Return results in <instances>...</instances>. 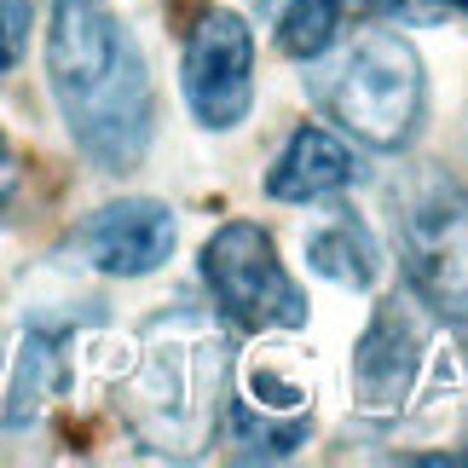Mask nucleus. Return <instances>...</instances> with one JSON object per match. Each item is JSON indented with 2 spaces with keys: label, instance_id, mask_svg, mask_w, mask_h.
Listing matches in <instances>:
<instances>
[{
  "label": "nucleus",
  "instance_id": "obj_1",
  "mask_svg": "<svg viewBox=\"0 0 468 468\" xmlns=\"http://www.w3.org/2000/svg\"><path fill=\"white\" fill-rule=\"evenodd\" d=\"M47 76L69 139L104 174H128L151 145L156 93L133 35L99 0H58L47 29Z\"/></svg>",
  "mask_w": 468,
  "mask_h": 468
},
{
  "label": "nucleus",
  "instance_id": "obj_2",
  "mask_svg": "<svg viewBox=\"0 0 468 468\" xmlns=\"http://www.w3.org/2000/svg\"><path fill=\"white\" fill-rule=\"evenodd\" d=\"M307 87H313L318 111L341 122L370 151H405L422 128V99H428L422 58L393 29L353 35V47L335 64H324Z\"/></svg>",
  "mask_w": 468,
  "mask_h": 468
},
{
  "label": "nucleus",
  "instance_id": "obj_3",
  "mask_svg": "<svg viewBox=\"0 0 468 468\" xmlns=\"http://www.w3.org/2000/svg\"><path fill=\"white\" fill-rule=\"evenodd\" d=\"M393 231L410 295L434 313L468 307V191L457 179L422 168L405 191H393Z\"/></svg>",
  "mask_w": 468,
  "mask_h": 468
},
{
  "label": "nucleus",
  "instance_id": "obj_4",
  "mask_svg": "<svg viewBox=\"0 0 468 468\" xmlns=\"http://www.w3.org/2000/svg\"><path fill=\"white\" fill-rule=\"evenodd\" d=\"M203 278L238 330H301L307 324V295L295 290L272 238L255 220H231L203 243Z\"/></svg>",
  "mask_w": 468,
  "mask_h": 468
},
{
  "label": "nucleus",
  "instance_id": "obj_5",
  "mask_svg": "<svg viewBox=\"0 0 468 468\" xmlns=\"http://www.w3.org/2000/svg\"><path fill=\"white\" fill-rule=\"evenodd\" d=\"M186 104L203 128H238L255 104V35L238 12H203L186 41Z\"/></svg>",
  "mask_w": 468,
  "mask_h": 468
},
{
  "label": "nucleus",
  "instance_id": "obj_6",
  "mask_svg": "<svg viewBox=\"0 0 468 468\" xmlns=\"http://www.w3.org/2000/svg\"><path fill=\"white\" fill-rule=\"evenodd\" d=\"M422 353H428V318L417 313V301H405V295L382 301L376 318H370V330L358 335V347H353L358 405H370V410L405 405V393L417 388Z\"/></svg>",
  "mask_w": 468,
  "mask_h": 468
},
{
  "label": "nucleus",
  "instance_id": "obj_7",
  "mask_svg": "<svg viewBox=\"0 0 468 468\" xmlns=\"http://www.w3.org/2000/svg\"><path fill=\"white\" fill-rule=\"evenodd\" d=\"M174 214L168 203H151V197H122V203H104L93 220L76 231L81 255L111 278H145L162 261L174 255Z\"/></svg>",
  "mask_w": 468,
  "mask_h": 468
},
{
  "label": "nucleus",
  "instance_id": "obj_8",
  "mask_svg": "<svg viewBox=\"0 0 468 468\" xmlns=\"http://www.w3.org/2000/svg\"><path fill=\"white\" fill-rule=\"evenodd\" d=\"M347 186H358V156L324 128H295L266 174V197H278V203H324Z\"/></svg>",
  "mask_w": 468,
  "mask_h": 468
},
{
  "label": "nucleus",
  "instance_id": "obj_9",
  "mask_svg": "<svg viewBox=\"0 0 468 468\" xmlns=\"http://www.w3.org/2000/svg\"><path fill=\"white\" fill-rule=\"evenodd\" d=\"M307 266L341 290H370L376 272H382V249H376L370 226L358 214H335L307 238Z\"/></svg>",
  "mask_w": 468,
  "mask_h": 468
},
{
  "label": "nucleus",
  "instance_id": "obj_10",
  "mask_svg": "<svg viewBox=\"0 0 468 468\" xmlns=\"http://www.w3.org/2000/svg\"><path fill=\"white\" fill-rule=\"evenodd\" d=\"M341 29V0H295L290 12L278 17V47L290 52V58H324Z\"/></svg>",
  "mask_w": 468,
  "mask_h": 468
},
{
  "label": "nucleus",
  "instance_id": "obj_11",
  "mask_svg": "<svg viewBox=\"0 0 468 468\" xmlns=\"http://www.w3.org/2000/svg\"><path fill=\"white\" fill-rule=\"evenodd\" d=\"M29 17L35 6L29 0H0V69H12L29 47Z\"/></svg>",
  "mask_w": 468,
  "mask_h": 468
},
{
  "label": "nucleus",
  "instance_id": "obj_12",
  "mask_svg": "<svg viewBox=\"0 0 468 468\" xmlns=\"http://www.w3.org/2000/svg\"><path fill=\"white\" fill-rule=\"evenodd\" d=\"M12 186H17V162H12V145H6V133H0V203L12 197Z\"/></svg>",
  "mask_w": 468,
  "mask_h": 468
},
{
  "label": "nucleus",
  "instance_id": "obj_13",
  "mask_svg": "<svg viewBox=\"0 0 468 468\" xmlns=\"http://www.w3.org/2000/svg\"><path fill=\"white\" fill-rule=\"evenodd\" d=\"M358 12H405V0H347Z\"/></svg>",
  "mask_w": 468,
  "mask_h": 468
},
{
  "label": "nucleus",
  "instance_id": "obj_14",
  "mask_svg": "<svg viewBox=\"0 0 468 468\" xmlns=\"http://www.w3.org/2000/svg\"><path fill=\"white\" fill-rule=\"evenodd\" d=\"M197 6H203V0H168V12L179 17V24H186V17H197Z\"/></svg>",
  "mask_w": 468,
  "mask_h": 468
},
{
  "label": "nucleus",
  "instance_id": "obj_15",
  "mask_svg": "<svg viewBox=\"0 0 468 468\" xmlns=\"http://www.w3.org/2000/svg\"><path fill=\"white\" fill-rule=\"evenodd\" d=\"M440 6H452V12H463V17H468V0H440Z\"/></svg>",
  "mask_w": 468,
  "mask_h": 468
}]
</instances>
